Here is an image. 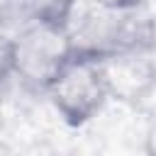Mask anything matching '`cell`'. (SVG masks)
I'll list each match as a JSON object with an SVG mask.
<instances>
[{
  "label": "cell",
  "instance_id": "3",
  "mask_svg": "<svg viewBox=\"0 0 156 156\" xmlns=\"http://www.w3.org/2000/svg\"><path fill=\"white\" fill-rule=\"evenodd\" d=\"M44 93L61 119L71 127L88 124L110 100L100 61L85 56H71Z\"/></svg>",
  "mask_w": 156,
  "mask_h": 156
},
{
  "label": "cell",
  "instance_id": "5",
  "mask_svg": "<svg viewBox=\"0 0 156 156\" xmlns=\"http://www.w3.org/2000/svg\"><path fill=\"white\" fill-rule=\"evenodd\" d=\"M78 0H24L34 24H58L66 27Z\"/></svg>",
  "mask_w": 156,
  "mask_h": 156
},
{
  "label": "cell",
  "instance_id": "6",
  "mask_svg": "<svg viewBox=\"0 0 156 156\" xmlns=\"http://www.w3.org/2000/svg\"><path fill=\"white\" fill-rule=\"evenodd\" d=\"M144 151L156 156V110L149 115L146 127H144Z\"/></svg>",
  "mask_w": 156,
  "mask_h": 156
},
{
  "label": "cell",
  "instance_id": "1",
  "mask_svg": "<svg viewBox=\"0 0 156 156\" xmlns=\"http://www.w3.org/2000/svg\"><path fill=\"white\" fill-rule=\"evenodd\" d=\"M66 34L73 56L95 61L122 51L156 49V24L151 15L141 10V5L115 10L78 0L66 22Z\"/></svg>",
  "mask_w": 156,
  "mask_h": 156
},
{
  "label": "cell",
  "instance_id": "7",
  "mask_svg": "<svg viewBox=\"0 0 156 156\" xmlns=\"http://www.w3.org/2000/svg\"><path fill=\"white\" fill-rule=\"evenodd\" d=\"M7 76H12V71H10V61H7V39L0 37V88H2V83H5Z\"/></svg>",
  "mask_w": 156,
  "mask_h": 156
},
{
  "label": "cell",
  "instance_id": "4",
  "mask_svg": "<svg viewBox=\"0 0 156 156\" xmlns=\"http://www.w3.org/2000/svg\"><path fill=\"white\" fill-rule=\"evenodd\" d=\"M110 100L139 105L156 90V58L151 51H122L100 58Z\"/></svg>",
  "mask_w": 156,
  "mask_h": 156
},
{
  "label": "cell",
  "instance_id": "2",
  "mask_svg": "<svg viewBox=\"0 0 156 156\" xmlns=\"http://www.w3.org/2000/svg\"><path fill=\"white\" fill-rule=\"evenodd\" d=\"M73 56L66 27L32 24L7 39V61L12 76L32 90H46L56 73Z\"/></svg>",
  "mask_w": 156,
  "mask_h": 156
},
{
  "label": "cell",
  "instance_id": "8",
  "mask_svg": "<svg viewBox=\"0 0 156 156\" xmlns=\"http://www.w3.org/2000/svg\"><path fill=\"white\" fill-rule=\"evenodd\" d=\"M93 5H102V7H115V10H124V7H136L141 5V0H88Z\"/></svg>",
  "mask_w": 156,
  "mask_h": 156
}]
</instances>
